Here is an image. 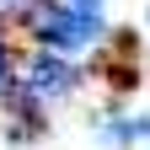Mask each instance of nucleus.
<instances>
[{"label": "nucleus", "mask_w": 150, "mask_h": 150, "mask_svg": "<svg viewBox=\"0 0 150 150\" xmlns=\"http://www.w3.org/2000/svg\"><path fill=\"white\" fill-rule=\"evenodd\" d=\"M11 86V54H6V43H0V91Z\"/></svg>", "instance_id": "2"}, {"label": "nucleus", "mask_w": 150, "mask_h": 150, "mask_svg": "<svg viewBox=\"0 0 150 150\" xmlns=\"http://www.w3.org/2000/svg\"><path fill=\"white\" fill-rule=\"evenodd\" d=\"M70 86H75V70L64 64V54L43 48L32 59V70H27V91H38V97H64Z\"/></svg>", "instance_id": "1"}, {"label": "nucleus", "mask_w": 150, "mask_h": 150, "mask_svg": "<svg viewBox=\"0 0 150 150\" xmlns=\"http://www.w3.org/2000/svg\"><path fill=\"white\" fill-rule=\"evenodd\" d=\"M75 6H97V0H75Z\"/></svg>", "instance_id": "3"}]
</instances>
